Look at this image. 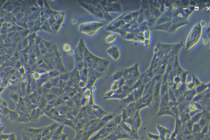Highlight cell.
Segmentation results:
<instances>
[{
    "label": "cell",
    "instance_id": "6da1fadb",
    "mask_svg": "<svg viewBox=\"0 0 210 140\" xmlns=\"http://www.w3.org/2000/svg\"><path fill=\"white\" fill-rule=\"evenodd\" d=\"M103 25L102 23L97 22L82 24L79 27V31L88 35H93L103 26Z\"/></svg>",
    "mask_w": 210,
    "mask_h": 140
},
{
    "label": "cell",
    "instance_id": "7a4b0ae2",
    "mask_svg": "<svg viewBox=\"0 0 210 140\" xmlns=\"http://www.w3.org/2000/svg\"><path fill=\"white\" fill-rule=\"evenodd\" d=\"M157 129L159 132V136L160 140H169L172 135V130L167 127L160 124L156 125Z\"/></svg>",
    "mask_w": 210,
    "mask_h": 140
},
{
    "label": "cell",
    "instance_id": "3957f363",
    "mask_svg": "<svg viewBox=\"0 0 210 140\" xmlns=\"http://www.w3.org/2000/svg\"><path fill=\"white\" fill-rule=\"evenodd\" d=\"M107 53L113 59L116 60L118 58V50L117 47L115 46H113L108 48L107 50Z\"/></svg>",
    "mask_w": 210,
    "mask_h": 140
},
{
    "label": "cell",
    "instance_id": "277c9868",
    "mask_svg": "<svg viewBox=\"0 0 210 140\" xmlns=\"http://www.w3.org/2000/svg\"><path fill=\"white\" fill-rule=\"evenodd\" d=\"M202 128L198 123H194L192 127V134H196L201 133Z\"/></svg>",
    "mask_w": 210,
    "mask_h": 140
},
{
    "label": "cell",
    "instance_id": "5b68a950",
    "mask_svg": "<svg viewBox=\"0 0 210 140\" xmlns=\"http://www.w3.org/2000/svg\"><path fill=\"white\" fill-rule=\"evenodd\" d=\"M147 136L150 140H159L160 137L158 135L154 134L151 132H148L147 133Z\"/></svg>",
    "mask_w": 210,
    "mask_h": 140
},
{
    "label": "cell",
    "instance_id": "8992f818",
    "mask_svg": "<svg viewBox=\"0 0 210 140\" xmlns=\"http://www.w3.org/2000/svg\"><path fill=\"white\" fill-rule=\"evenodd\" d=\"M116 36L113 35H111L108 36L106 39V41L107 43L110 44L114 41L115 39Z\"/></svg>",
    "mask_w": 210,
    "mask_h": 140
},
{
    "label": "cell",
    "instance_id": "52a82bcc",
    "mask_svg": "<svg viewBox=\"0 0 210 140\" xmlns=\"http://www.w3.org/2000/svg\"><path fill=\"white\" fill-rule=\"evenodd\" d=\"M48 75L51 78H53L57 77V76H59V72L58 71H51L48 74Z\"/></svg>",
    "mask_w": 210,
    "mask_h": 140
},
{
    "label": "cell",
    "instance_id": "ba28073f",
    "mask_svg": "<svg viewBox=\"0 0 210 140\" xmlns=\"http://www.w3.org/2000/svg\"><path fill=\"white\" fill-rule=\"evenodd\" d=\"M61 77H60V79L62 80V81H68V80L69 78V75L68 73H65L62 75H60Z\"/></svg>",
    "mask_w": 210,
    "mask_h": 140
},
{
    "label": "cell",
    "instance_id": "9c48e42d",
    "mask_svg": "<svg viewBox=\"0 0 210 140\" xmlns=\"http://www.w3.org/2000/svg\"><path fill=\"white\" fill-rule=\"evenodd\" d=\"M92 95V94L90 90L88 88L86 90L84 93V97L86 98H88V97H90Z\"/></svg>",
    "mask_w": 210,
    "mask_h": 140
},
{
    "label": "cell",
    "instance_id": "30bf717a",
    "mask_svg": "<svg viewBox=\"0 0 210 140\" xmlns=\"http://www.w3.org/2000/svg\"><path fill=\"white\" fill-rule=\"evenodd\" d=\"M63 49L64 50V51L65 52H68V51H69L71 50V46L69 44H66L64 45Z\"/></svg>",
    "mask_w": 210,
    "mask_h": 140
},
{
    "label": "cell",
    "instance_id": "8fae6325",
    "mask_svg": "<svg viewBox=\"0 0 210 140\" xmlns=\"http://www.w3.org/2000/svg\"><path fill=\"white\" fill-rule=\"evenodd\" d=\"M78 85H79V86H80L81 88H83L85 87L86 86V85L85 82L82 80L80 81Z\"/></svg>",
    "mask_w": 210,
    "mask_h": 140
},
{
    "label": "cell",
    "instance_id": "7c38bea8",
    "mask_svg": "<svg viewBox=\"0 0 210 140\" xmlns=\"http://www.w3.org/2000/svg\"><path fill=\"white\" fill-rule=\"evenodd\" d=\"M81 105L83 106L85 105V104H86V97H83V98L81 99Z\"/></svg>",
    "mask_w": 210,
    "mask_h": 140
},
{
    "label": "cell",
    "instance_id": "4fadbf2b",
    "mask_svg": "<svg viewBox=\"0 0 210 140\" xmlns=\"http://www.w3.org/2000/svg\"><path fill=\"white\" fill-rule=\"evenodd\" d=\"M39 77H40V75L38 73H36L34 74V78L37 79H39Z\"/></svg>",
    "mask_w": 210,
    "mask_h": 140
},
{
    "label": "cell",
    "instance_id": "5bb4252c",
    "mask_svg": "<svg viewBox=\"0 0 210 140\" xmlns=\"http://www.w3.org/2000/svg\"><path fill=\"white\" fill-rule=\"evenodd\" d=\"M138 140H145V138L143 137H142L141 138H140L139 139H138Z\"/></svg>",
    "mask_w": 210,
    "mask_h": 140
}]
</instances>
